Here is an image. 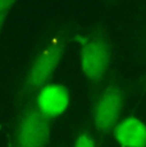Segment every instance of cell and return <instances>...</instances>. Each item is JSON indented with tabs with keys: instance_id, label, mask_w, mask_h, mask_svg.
<instances>
[{
	"instance_id": "1",
	"label": "cell",
	"mask_w": 146,
	"mask_h": 147,
	"mask_svg": "<svg viewBox=\"0 0 146 147\" xmlns=\"http://www.w3.org/2000/svg\"><path fill=\"white\" fill-rule=\"evenodd\" d=\"M76 40L80 42L81 69L90 82H99L109 68L112 58V47L104 37L92 35H78Z\"/></svg>"
},
{
	"instance_id": "2",
	"label": "cell",
	"mask_w": 146,
	"mask_h": 147,
	"mask_svg": "<svg viewBox=\"0 0 146 147\" xmlns=\"http://www.w3.org/2000/svg\"><path fill=\"white\" fill-rule=\"evenodd\" d=\"M63 55L64 42H60L58 38H53L49 42H46L35 58L27 73L23 91L26 94H33L49 83Z\"/></svg>"
},
{
	"instance_id": "3",
	"label": "cell",
	"mask_w": 146,
	"mask_h": 147,
	"mask_svg": "<svg viewBox=\"0 0 146 147\" xmlns=\"http://www.w3.org/2000/svg\"><path fill=\"white\" fill-rule=\"evenodd\" d=\"M51 120L40 113L35 102L22 111L14 133L16 147H45L50 138Z\"/></svg>"
},
{
	"instance_id": "4",
	"label": "cell",
	"mask_w": 146,
	"mask_h": 147,
	"mask_svg": "<svg viewBox=\"0 0 146 147\" xmlns=\"http://www.w3.org/2000/svg\"><path fill=\"white\" fill-rule=\"evenodd\" d=\"M123 98L122 88L116 84L106 87L99 96L94 109V125L100 134L106 136L116 128L122 111Z\"/></svg>"
},
{
	"instance_id": "5",
	"label": "cell",
	"mask_w": 146,
	"mask_h": 147,
	"mask_svg": "<svg viewBox=\"0 0 146 147\" xmlns=\"http://www.w3.org/2000/svg\"><path fill=\"white\" fill-rule=\"evenodd\" d=\"M40 113L53 120L60 117L69 105V91L59 83H47L37 91L35 101Z\"/></svg>"
},
{
	"instance_id": "6",
	"label": "cell",
	"mask_w": 146,
	"mask_h": 147,
	"mask_svg": "<svg viewBox=\"0 0 146 147\" xmlns=\"http://www.w3.org/2000/svg\"><path fill=\"white\" fill-rule=\"evenodd\" d=\"M120 147H146V124L137 118H126L113 129Z\"/></svg>"
},
{
	"instance_id": "7",
	"label": "cell",
	"mask_w": 146,
	"mask_h": 147,
	"mask_svg": "<svg viewBox=\"0 0 146 147\" xmlns=\"http://www.w3.org/2000/svg\"><path fill=\"white\" fill-rule=\"evenodd\" d=\"M73 147H96L95 146V141L87 133H82L81 136H78L77 140L74 141Z\"/></svg>"
},
{
	"instance_id": "8",
	"label": "cell",
	"mask_w": 146,
	"mask_h": 147,
	"mask_svg": "<svg viewBox=\"0 0 146 147\" xmlns=\"http://www.w3.org/2000/svg\"><path fill=\"white\" fill-rule=\"evenodd\" d=\"M16 1L17 0H0V16L9 13V10L16 4Z\"/></svg>"
},
{
	"instance_id": "9",
	"label": "cell",
	"mask_w": 146,
	"mask_h": 147,
	"mask_svg": "<svg viewBox=\"0 0 146 147\" xmlns=\"http://www.w3.org/2000/svg\"><path fill=\"white\" fill-rule=\"evenodd\" d=\"M7 17H8V14H1V16H0V31H1L3 26H4V22H5V19H7Z\"/></svg>"
},
{
	"instance_id": "10",
	"label": "cell",
	"mask_w": 146,
	"mask_h": 147,
	"mask_svg": "<svg viewBox=\"0 0 146 147\" xmlns=\"http://www.w3.org/2000/svg\"><path fill=\"white\" fill-rule=\"evenodd\" d=\"M144 86H145V88H146V77H145V80H144Z\"/></svg>"
}]
</instances>
